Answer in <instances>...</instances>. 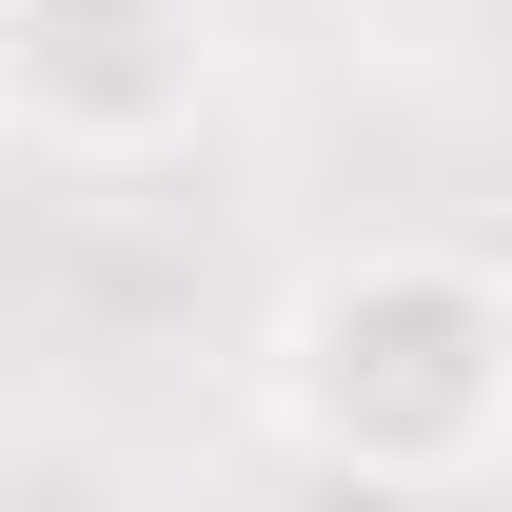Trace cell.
Listing matches in <instances>:
<instances>
[{
	"instance_id": "2",
	"label": "cell",
	"mask_w": 512,
	"mask_h": 512,
	"mask_svg": "<svg viewBox=\"0 0 512 512\" xmlns=\"http://www.w3.org/2000/svg\"><path fill=\"white\" fill-rule=\"evenodd\" d=\"M0 119L40 158H178L217 119V0H0Z\"/></svg>"
},
{
	"instance_id": "1",
	"label": "cell",
	"mask_w": 512,
	"mask_h": 512,
	"mask_svg": "<svg viewBox=\"0 0 512 512\" xmlns=\"http://www.w3.org/2000/svg\"><path fill=\"white\" fill-rule=\"evenodd\" d=\"M256 394L335 493H473L512 453V276L453 237H355L276 296Z\"/></svg>"
}]
</instances>
